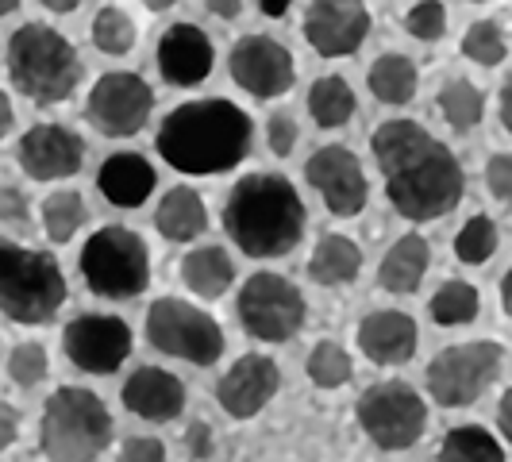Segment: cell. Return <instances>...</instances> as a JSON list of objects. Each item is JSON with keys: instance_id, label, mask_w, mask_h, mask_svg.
<instances>
[{"instance_id": "6da1fadb", "label": "cell", "mask_w": 512, "mask_h": 462, "mask_svg": "<svg viewBox=\"0 0 512 462\" xmlns=\"http://www.w3.org/2000/svg\"><path fill=\"white\" fill-rule=\"evenodd\" d=\"M370 151L382 170L389 201L405 220L424 224L459 208L466 193L459 158L416 120H385L370 139Z\"/></svg>"}, {"instance_id": "7a4b0ae2", "label": "cell", "mask_w": 512, "mask_h": 462, "mask_svg": "<svg viewBox=\"0 0 512 462\" xmlns=\"http://www.w3.org/2000/svg\"><path fill=\"white\" fill-rule=\"evenodd\" d=\"M251 139H255V124L239 104L208 97V101L178 104L162 120L154 147L162 154V162L181 174L216 178L235 170L251 154Z\"/></svg>"}, {"instance_id": "3957f363", "label": "cell", "mask_w": 512, "mask_h": 462, "mask_svg": "<svg viewBox=\"0 0 512 462\" xmlns=\"http://www.w3.org/2000/svg\"><path fill=\"white\" fill-rule=\"evenodd\" d=\"M305 201L282 174H247L224 201V231L251 258L289 255L305 235Z\"/></svg>"}, {"instance_id": "277c9868", "label": "cell", "mask_w": 512, "mask_h": 462, "mask_svg": "<svg viewBox=\"0 0 512 462\" xmlns=\"http://www.w3.org/2000/svg\"><path fill=\"white\" fill-rule=\"evenodd\" d=\"M8 77L35 104L70 101L81 85V58L74 43L51 24H24L8 39Z\"/></svg>"}, {"instance_id": "5b68a950", "label": "cell", "mask_w": 512, "mask_h": 462, "mask_svg": "<svg viewBox=\"0 0 512 462\" xmlns=\"http://www.w3.org/2000/svg\"><path fill=\"white\" fill-rule=\"evenodd\" d=\"M112 443V416L93 389L66 385L43 405L39 447L51 462H97Z\"/></svg>"}, {"instance_id": "8992f818", "label": "cell", "mask_w": 512, "mask_h": 462, "mask_svg": "<svg viewBox=\"0 0 512 462\" xmlns=\"http://www.w3.org/2000/svg\"><path fill=\"white\" fill-rule=\"evenodd\" d=\"M66 305V278L54 255L0 239V312L16 324H47Z\"/></svg>"}, {"instance_id": "52a82bcc", "label": "cell", "mask_w": 512, "mask_h": 462, "mask_svg": "<svg viewBox=\"0 0 512 462\" xmlns=\"http://www.w3.org/2000/svg\"><path fill=\"white\" fill-rule=\"evenodd\" d=\"M81 274L97 297L131 301L151 285V251L143 235L124 224H108L81 247Z\"/></svg>"}, {"instance_id": "ba28073f", "label": "cell", "mask_w": 512, "mask_h": 462, "mask_svg": "<svg viewBox=\"0 0 512 462\" xmlns=\"http://www.w3.org/2000/svg\"><path fill=\"white\" fill-rule=\"evenodd\" d=\"M501 362H505V351L493 339L455 343L428 362V393L443 409H466L497 382Z\"/></svg>"}, {"instance_id": "9c48e42d", "label": "cell", "mask_w": 512, "mask_h": 462, "mask_svg": "<svg viewBox=\"0 0 512 462\" xmlns=\"http://www.w3.org/2000/svg\"><path fill=\"white\" fill-rule=\"evenodd\" d=\"M147 339L162 355H174L193 366H212L224 355V332L205 308L162 297L147 312Z\"/></svg>"}, {"instance_id": "30bf717a", "label": "cell", "mask_w": 512, "mask_h": 462, "mask_svg": "<svg viewBox=\"0 0 512 462\" xmlns=\"http://www.w3.org/2000/svg\"><path fill=\"white\" fill-rule=\"evenodd\" d=\"M305 297L301 289L270 270H258L239 289V324L262 343H285L305 328Z\"/></svg>"}, {"instance_id": "8fae6325", "label": "cell", "mask_w": 512, "mask_h": 462, "mask_svg": "<svg viewBox=\"0 0 512 462\" xmlns=\"http://www.w3.org/2000/svg\"><path fill=\"white\" fill-rule=\"evenodd\" d=\"M359 424L382 451H409L428 428V405L409 382H378L359 397Z\"/></svg>"}, {"instance_id": "7c38bea8", "label": "cell", "mask_w": 512, "mask_h": 462, "mask_svg": "<svg viewBox=\"0 0 512 462\" xmlns=\"http://www.w3.org/2000/svg\"><path fill=\"white\" fill-rule=\"evenodd\" d=\"M151 108L154 93L143 77L131 70H112L97 77V85L89 89L85 116L104 135H135L151 120Z\"/></svg>"}, {"instance_id": "4fadbf2b", "label": "cell", "mask_w": 512, "mask_h": 462, "mask_svg": "<svg viewBox=\"0 0 512 462\" xmlns=\"http://www.w3.org/2000/svg\"><path fill=\"white\" fill-rule=\"evenodd\" d=\"M228 70H231V81L243 93L258 97V101H274V97L289 93L293 89V77H297L289 47H282L270 35H243L231 47Z\"/></svg>"}, {"instance_id": "5bb4252c", "label": "cell", "mask_w": 512, "mask_h": 462, "mask_svg": "<svg viewBox=\"0 0 512 462\" xmlns=\"http://www.w3.org/2000/svg\"><path fill=\"white\" fill-rule=\"evenodd\" d=\"M62 347H66V359L74 362L77 370H85V374H112L131 355V328L120 316L89 312V316H77V320L66 324Z\"/></svg>"}, {"instance_id": "9a60e30c", "label": "cell", "mask_w": 512, "mask_h": 462, "mask_svg": "<svg viewBox=\"0 0 512 462\" xmlns=\"http://www.w3.org/2000/svg\"><path fill=\"white\" fill-rule=\"evenodd\" d=\"M305 178L324 197L328 212L339 216V220H351L366 208L370 185H366V174H362V162L347 147H335V143L320 147L305 162Z\"/></svg>"}, {"instance_id": "2e32d148", "label": "cell", "mask_w": 512, "mask_h": 462, "mask_svg": "<svg viewBox=\"0 0 512 462\" xmlns=\"http://www.w3.org/2000/svg\"><path fill=\"white\" fill-rule=\"evenodd\" d=\"M370 35L366 0H308L305 39L320 58H347Z\"/></svg>"}, {"instance_id": "e0dca14e", "label": "cell", "mask_w": 512, "mask_h": 462, "mask_svg": "<svg viewBox=\"0 0 512 462\" xmlns=\"http://www.w3.org/2000/svg\"><path fill=\"white\" fill-rule=\"evenodd\" d=\"M282 389V370L278 362L266 355H243L231 366L228 374L216 385V401L220 409L235 416V420H251L266 409Z\"/></svg>"}, {"instance_id": "ac0fdd59", "label": "cell", "mask_w": 512, "mask_h": 462, "mask_svg": "<svg viewBox=\"0 0 512 462\" xmlns=\"http://www.w3.org/2000/svg\"><path fill=\"white\" fill-rule=\"evenodd\" d=\"M85 162V143L62 124H35L20 139V166L31 181L74 178Z\"/></svg>"}, {"instance_id": "d6986e66", "label": "cell", "mask_w": 512, "mask_h": 462, "mask_svg": "<svg viewBox=\"0 0 512 462\" xmlns=\"http://www.w3.org/2000/svg\"><path fill=\"white\" fill-rule=\"evenodd\" d=\"M216 66V47L197 24H174L158 39V74L178 89L201 85Z\"/></svg>"}, {"instance_id": "ffe728a7", "label": "cell", "mask_w": 512, "mask_h": 462, "mask_svg": "<svg viewBox=\"0 0 512 462\" xmlns=\"http://www.w3.org/2000/svg\"><path fill=\"white\" fill-rule=\"evenodd\" d=\"M359 351L374 366H405L416 355V320L397 308L370 312L359 324Z\"/></svg>"}, {"instance_id": "44dd1931", "label": "cell", "mask_w": 512, "mask_h": 462, "mask_svg": "<svg viewBox=\"0 0 512 462\" xmlns=\"http://www.w3.org/2000/svg\"><path fill=\"white\" fill-rule=\"evenodd\" d=\"M124 405L151 424H166L185 409V382L162 366H143L124 385Z\"/></svg>"}, {"instance_id": "7402d4cb", "label": "cell", "mask_w": 512, "mask_h": 462, "mask_svg": "<svg viewBox=\"0 0 512 462\" xmlns=\"http://www.w3.org/2000/svg\"><path fill=\"white\" fill-rule=\"evenodd\" d=\"M158 185L154 166L143 154H112L101 162V174H97V189L104 193V201H112L116 208H139Z\"/></svg>"}, {"instance_id": "603a6c76", "label": "cell", "mask_w": 512, "mask_h": 462, "mask_svg": "<svg viewBox=\"0 0 512 462\" xmlns=\"http://www.w3.org/2000/svg\"><path fill=\"white\" fill-rule=\"evenodd\" d=\"M428 266H432V247H428V239L409 231V235H401V239L385 251L382 266H378V285H382L385 293H397V297L416 293L420 282H424V274H428Z\"/></svg>"}, {"instance_id": "cb8c5ba5", "label": "cell", "mask_w": 512, "mask_h": 462, "mask_svg": "<svg viewBox=\"0 0 512 462\" xmlns=\"http://www.w3.org/2000/svg\"><path fill=\"white\" fill-rule=\"evenodd\" d=\"M154 228L162 231V239H170V243H193L208 228V208L201 201V193L189 189V185L170 189L154 208Z\"/></svg>"}, {"instance_id": "d4e9b609", "label": "cell", "mask_w": 512, "mask_h": 462, "mask_svg": "<svg viewBox=\"0 0 512 462\" xmlns=\"http://www.w3.org/2000/svg\"><path fill=\"white\" fill-rule=\"evenodd\" d=\"M181 278L197 297L220 301L235 282V266H231V255L224 247H197L181 258Z\"/></svg>"}, {"instance_id": "484cf974", "label": "cell", "mask_w": 512, "mask_h": 462, "mask_svg": "<svg viewBox=\"0 0 512 462\" xmlns=\"http://www.w3.org/2000/svg\"><path fill=\"white\" fill-rule=\"evenodd\" d=\"M359 270L362 251L347 235H324L308 255V278L316 285H347L359 278Z\"/></svg>"}, {"instance_id": "4316f807", "label": "cell", "mask_w": 512, "mask_h": 462, "mask_svg": "<svg viewBox=\"0 0 512 462\" xmlns=\"http://www.w3.org/2000/svg\"><path fill=\"white\" fill-rule=\"evenodd\" d=\"M366 85H370V93L382 104H409L412 97H416L420 77H416L412 58H405V54H382V58L370 66Z\"/></svg>"}, {"instance_id": "83f0119b", "label": "cell", "mask_w": 512, "mask_h": 462, "mask_svg": "<svg viewBox=\"0 0 512 462\" xmlns=\"http://www.w3.org/2000/svg\"><path fill=\"white\" fill-rule=\"evenodd\" d=\"M308 112L316 120V128H343L355 116V89L343 77H320L308 89Z\"/></svg>"}, {"instance_id": "f1b7e54d", "label": "cell", "mask_w": 512, "mask_h": 462, "mask_svg": "<svg viewBox=\"0 0 512 462\" xmlns=\"http://www.w3.org/2000/svg\"><path fill=\"white\" fill-rule=\"evenodd\" d=\"M436 104H439V116L455 131H474L482 124V116H486V97H482V89H478L474 81H466V77L443 81Z\"/></svg>"}, {"instance_id": "f546056e", "label": "cell", "mask_w": 512, "mask_h": 462, "mask_svg": "<svg viewBox=\"0 0 512 462\" xmlns=\"http://www.w3.org/2000/svg\"><path fill=\"white\" fill-rule=\"evenodd\" d=\"M439 462H505V447L478 424L451 428L439 443Z\"/></svg>"}, {"instance_id": "4dcf8cb0", "label": "cell", "mask_w": 512, "mask_h": 462, "mask_svg": "<svg viewBox=\"0 0 512 462\" xmlns=\"http://www.w3.org/2000/svg\"><path fill=\"white\" fill-rule=\"evenodd\" d=\"M85 220H89V208H85V197L74 189H58L43 201V228L51 243H70Z\"/></svg>"}, {"instance_id": "1f68e13d", "label": "cell", "mask_w": 512, "mask_h": 462, "mask_svg": "<svg viewBox=\"0 0 512 462\" xmlns=\"http://www.w3.org/2000/svg\"><path fill=\"white\" fill-rule=\"evenodd\" d=\"M478 308H482V301H478V289L470 282H443L428 312L439 328H459V324H470L478 316Z\"/></svg>"}, {"instance_id": "d6a6232c", "label": "cell", "mask_w": 512, "mask_h": 462, "mask_svg": "<svg viewBox=\"0 0 512 462\" xmlns=\"http://www.w3.org/2000/svg\"><path fill=\"white\" fill-rule=\"evenodd\" d=\"M93 47L112 58H124L135 47V20H131L124 8L116 4H104L101 12L93 16Z\"/></svg>"}, {"instance_id": "836d02e7", "label": "cell", "mask_w": 512, "mask_h": 462, "mask_svg": "<svg viewBox=\"0 0 512 462\" xmlns=\"http://www.w3.org/2000/svg\"><path fill=\"white\" fill-rule=\"evenodd\" d=\"M497 243H501L497 224L478 212V216H470V220L462 224L459 235H455V255H459V262H466V266H482V262H489V258L497 255Z\"/></svg>"}, {"instance_id": "e575fe53", "label": "cell", "mask_w": 512, "mask_h": 462, "mask_svg": "<svg viewBox=\"0 0 512 462\" xmlns=\"http://www.w3.org/2000/svg\"><path fill=\"white\" fill-rule=\"evenodd\" d=\"M351 355L332 343V339H320L316 347H312V355H308V378L320 385V389H339V385L351 382Z\"/></svg>"}, {"instance_id": "d590c367", "label": "cell", "mask_w": 512, "mask_h": 462, "mask_svg": "<svg viewBox=\"0 0 512 462\" xmlns=\"http://www.w3.org/2000/svg\"><path fill=\"white\" fill-rule=\"evenodd\" d=\"M462 54L478 66H501L505 54H509V43H505V31L493 24V20H478V24L466 27L462 35Z\"/></svg>"}, {"instance_id": "8d00e7d4", "label": "cell", "mask_w": 512, "mask_h": 462, "mask_svg": "<svg viewBox=\"0 0 512 462\" xmlns=\"http://www.w3.org/2000/svg\"><path fill=\"white\" fill-rule=\"evenodd\" d=\"M405 31L420 43H436L447 35V8L439 0H420L412 4L409 16H405Z\"/></svg>"}, {"instance_id": "74e56055", "label": "cell", "mask_w": 512, "mask_h": 462, "mask_svg": "<svg viewBox=\"0 0 512 462\" xmlns=\"http://www.w3.org/2000/svg\"><path fill=\"white\" fill-rule=\"evenodd\" d=\"M47 370H51V362H47V351L39 347V343H20L12 355H8V378L16 385H39L47 378Z\"/></svg>"}, {"instance_id": "f35d334b", "label": "cell", "mask_w": 512, "mask_h": 462, "mask_svg": "<svg viewBox=\"0 0 512 462\" xmlns=\"http://www.w3.org/2000/svg\"><path fill=\"white\" fill-rule=\"evenodd\" d=\"M266 139H270V151L278 158H289L293 147H297V120L285 116V112H274L270 124H266Z\"/></svg>"}, {"instance_id": "ab89813d", "label": "cell", "mask_w": 512, "mask_h": 462, "mask_svg": "<svg viewBox=\"0 0 512 462\" xmlns=\"http://www.w3.org/2000/svg\"><path fill=\"white\" fill-rule=\"evenodd\" d=\"M486 185L497 201L512 205V154H493L486 162Z\"/></svg>"}, {"instance_id": "60d3db41", "label": "cell", "mask_w": 512, "mask_h": 462, "mask_svg": "<svg viewBox=\"0 0 512 462\" xmlns=\"http://www.w3.org/2000/svg\"><path fill=\"white\" fill-rule=\"evenodd\" d=\"M0 220H4V224H12V228H27V224H31L27 197L20 193V189H12V185H4V189H0Z\"/></svg>"}, {"instance_id": "b9f144b4", "label": "cell", "mask_w": 512, "mask_h": 462, "mask_svg": "<svg viewBox=\"0 0 512 462\" xmlns=\"http://www.w3.org/2000/svg\"><path fill=\"white\" fill-rule=\"evenodd\" d=\"M120 459L124 462H166V447H162V439L154 436H131L124 443V451H120Z\"/></svg>"}, {"instance_id": "7bdbcfd3", "label": "cell", "mask_w": 512, "mask_h": 462, "mask_svg": "<svg viewBox=\"0 0 512 462\" xmlns=\"http://www.w3.org/2000/svg\"><path fill=\"white\" fill-rule=\"evenodd\" d=\"M16 436H20V412L12 409L8 401H0V455L16 443Z\"/></svg>"}, {"instance_id": "ee69618b", "label": "cell", "mask_w": 512, "mask_h": 462, "mask_svg": "<svg viewBox=\"0 0 512 462\" xmlns=\"http://www.w3.org/2000/svg\"><path fill=\"white\" fill-rule=\"evenodd\" d=\"M189 455L193 459H208L212 455V432H208V424H193L189 428Z\"/></svg>"}, {"instance_id": "f6af8a7d", "label": "cell", "mask_w": 512, "mask_h": 462, "mask_svg": "<svg viewBox=\"0 0 512 462\" xmlns=\"http://www.w3.org/2000/svg\"><path fill=\"white\" fill-rule=\"evenodd\" d=\"M205 8L220 20H235L243 12V0H205Z\"/></svg>"}, {"instance_id": "bcb514c9", "label": "cell", "mask_w": 512, "mask_h": 462, "mask_svg": "<svg viewBox=\"0 0 512 462\" xmlns=\"http://www.w3.org/2000/svg\"><path fill=\"white\" fill-rule=\"evenodd\" d=\"M497 424H501V436L512 443V389H505V397L497 405Z\"/></svg>"}, {"instance_id": "7dc6e473", "label": "cell", "mask_w": 512, "mask_h": 462, "mask_svg": "<svg viewBox=\"0 0 512 462\" xmlns=\"http://www.w3.org/2000/svg\"><path fill=\"white\" fill-rule=\"evenodd\" d=\"M12 124H16V112H12V101H8V93L0 89V139L12 131Z\"/></svg>"}, {"instance_id": "c3c4849f", "label": "cell", "mask_w": 512, "mask_h": 462, "mask_svg": "<svg viewBox=\"0 0 512 462\" xmlns=\"http://www.w3.org/2000/svg\"><path fill=\"white\" fill-rule=\"evenodd\" d=\"M501 124H505V131L512 135V77L501 85Z\"/></svg>"}, {"instance_id": "681fc988", "label": "cell", "mask_w": 512, "mask_h": 462, "mask_svg": "<svg viewBox=\"0 0 512 462\" xmlns=\"http://www.w3.org/2000/svg\"><path fill=\"white\" fill-rule=\"evenodd\" d=\"M289 4H293V0H258L262 16H274V20H282L285 12H289Z\"/></svg>"}, {"instance_id": "f907efd6", "label": "cell", "mask_w": 512, "mask_h": 462, "mask_svg": "<svg viewBox=\"0 0 512 462\" xmlns=\"http://www.w3.org/2000/svg\"><path fill=\"white\" fill-rule=\"evenodd\" d=\"M47 12H54V16H66V12H74V8H81L85 0H39Z\"/></svg>"}, {"instance_id": "816d5d0a", "label": "cell", "mask_w": 512, "mask_h": 462, "mask_svg": "<svg viewBox=\"0 0 512 462\" xmlns=\"http://www.w3.org/2000/svg\"><path fill=\"white\" fill-rule=\"evenodd\" d=\"M501 308H505V316H512V266L509 274L501 278Z\"/></svg>"}, {"instance_id": "f5cc1de1", "label": "cell", "mask_w": 512, "mask_h": 462, "mask_svg": "<svg viewBox=\"0 0 512 462\" xmlns=\"http://www.w3.org/2000/svg\"><path fill=\"white\" fill-rule=\"evenodd\" d=\"M143 8H151V12H166V8H174L178 0H139Z\"/></svg>"}, {"instance_id": "db71d44e", "label": "cell", "mask_w": 512, "mask_h": 462, "mask_svg": "<svg viewBox=\"0 0 512 462\" xmlns=\"http://www.w3.org/2000/svg\"><path fill=\"white\" fill-rule=\"evenodd\" d=\"M20 4H24V0H0V20H4V16H12Z\"/></svg>"}, {"instance_id": "11a10c76", "label": "cell", "mask_w": 512, "mask_h": 462, "mask_svg": "<svg viewBox=\"0 0 512 462\" xmlns=\"http://www.w3.org/2000/svg\"><path fill=\"white\" fill-rule=\"evenodd\" d=\"M470 4H486V0H470Z\"/></svg>"}]
</instances>
